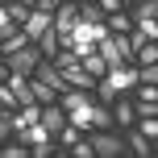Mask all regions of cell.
<instances>
[{
    "label": "cell",
    "mask_w": 158,
    "mask_h": 158,
    "mask_svg": "<svg viewBox=\"0 0 158 158\" xmlns=\"http://www.w3.org/2000/svg\"><path fill=\"white\" fill-rule=\"evenodd\" d=\"M125 150H133L137 158H150V154H154V142H146V137H142V133L133 129V133L125 137Z\"/></svg>",
    "instance_id": "30bf717a"
},
{
    "label": "cell",
    "mask_w": 158,
    "mask_h": 158,
    "mask_svg": "<svg viewBox=\"0 0 158 158\" xmlns=\"http://www.w3.org/2000/svg\"><path fill=\"white\" fill-rule=\"evenodd\" d=\"M63 79H67V87H79V92H96V79L83 71L79 63H71V67H63Z\"/></svg>",
    "instance_id": "8992f818"
},
{
    "label": "cell",
    "mask_w": 158,
    "mask_h": 158,
    "mask_svg": "<svg viewBox=\"0 0 158 158\" xmlns=\"http://www.w3.org/2000/svg\"><path fill=\"white\" fill-rule=\"evenodd\" d=\"M58 104H63V112H67V121H71L75 129H92V104H96V96L92 92H79V87H67V92H58Z\"/></svg>",
    "instance_id": "6da1fadb"
},
{
    "label": "cell",
    "mask_w": 158,
    "mask_h": 158,
    "mask_svg": "<svg viewBox=\"0 0 158 158\" xmlns=\"http://www.w3.org/2000/svg\"><path fill=\"white\" fill-rule=\"evenodd\" d=\"M108 108H112V125H121V129H133V121H137V108L125 100V96H117V100H112Z\"/></svg>",
    "instance_id": "5b68a950"
},
{
    "label": "cell",
    "mask_w": 158,
    "mask_h": 158,
    "mask_svg": "<svg viewBox=\"0 0 158 158\" xmlns=\"http://www.w3.org/2000/svg\"><path fill=\"white\" fill-rule=\"evenodd\" d=\"M104 25H108V33H129L133 17H129V8H117V13H104Z\"/></svg>",
    "instance_id": "52a82bcc"
},
{
    "label": "cell",
    "mask_w": 158,
    "mask_h": 158,
    "mask_svg": "<svg viewBox=\"0 0 158 158\" xmlns=\"http://www.w3.org/2000/svg\"><path fill=\"white\" fill-rule=\"evenodd\" d=\"M29 87H33V100H38V104H50V100H58V92H54V87H46L42 79H33V75H29Z\"/></svg>",
    "instance_id": "7c38bea8"
},
{
    "label": "cell",
    "mask_w": 158,
    "mask_h": 158,
    "mask_svg": "<svg viewBox=\"0 0 158 158\" xmlns=\"http://www.w3.org/2000/svg\"><path fill=\"white\" fill-rule=\"evenodd\" d=\"M0 79H8V63H4V58H0Z\"/></svg>",
    "instance_id": "7402d4cb"
},
{
    "label": "cell",
    "mask_w": 158,
    "mask_h": 158,
    "mask_svg": "<svg viewBox=\"0 0 158 158\" xmlns=\"http://www.w3.org/2000/svg\"><path fill=\"white\" fill-rule=\"evenodd\" d=\"M4 63H8V71H13V75H29L33 67L42 63V50L29 42V46H21V50H8V54H4Z\"/></svg>",
    "instance_id": "277c9868"
},
{
    "label": "cell",
    "mask_w": 158,
    "mask_h": 158,
    "mask_svg": "<svg viewBox=\"0 0 158 158\" xmlns=\"http://www.w3.org/2000/svg\"><path fill=\"white\" fill-rule=\"evenodd\" d=\"M96 54H100L108 67H117V63H133V46H129L125 33H104V38L96 42Z\"/></svg>",
    "instance_id": "7a4b0ae2"
},
{
    "label": "cell",
    "mask_w": 158,
    "mask_h": 158,
    "mask_svg": "<svg viewBox=\"0 0 158 158\" xmlns=\"http://www.w3.org/2000/svg\"><path fill=\"white\" fill-rule=\"evenodd\" d=\"M79 21H87V25H100V21H104L100 4H79Z\"/></svg>",
    "instance_id": "e0dca14e"
},
{
    "label": "cell",
    "mask_w": 158,
    "mask_h": 158,
    "mask_svg": "<svg viewBox=\"0 0 158 158\" xmlns=\"http://www.w3.org/2000/svg\"><path fill=\"white\" fill-rule=\"evenodd\" d=\"M13 137V112H0V142Z\"/></svg>",
    "instance_id": "d6986e66"
},
{
    "label": "cell",
    "mask_w": 158,
    "mask_h": 158,
    "mask_svg": "<svg viewBox=\"0 0 158 158\" xmlns=\"http://www.w3.org/2000/svg\"><path fill=\"white\" fill-rule=\"evenodd\" d=\"M133 58H137V63H158V42H142V46H133Z\"/></svg>",
    "instance_id": "9a60e30c"
},
{
    "label": "cell",
    "mask_w": 158,
    "mask_h": 158,
    "mask_svg": "<svg viewBox=\"0 0 158 158\" xmlns=\"http://www.w3.org/2000/svg\"><path fill=\"white\" fill-rule=\"evenodd\" d=\"M87 142H92L96 158H121L125 154V137H117L112 129H87Z\"/></svg>",
    "instance_id": "3957f363"
},
{
    "label": "cell",
    "mask_w": 158,
    "mask_h": 158,
    "mask_svg": "<svg viewBox=\"0 0 158 158\" xmlns=\"http://www.w3.org/2000/svg\"><path fill=\"white\" fill-rule=\"evenodd\" d=\"M4 25H13V21H8V8L0 4V29H4Z\"/></svg>",
    "instance_id": "44dd1931"
},
{
    "label": "cell",
    "mask_w": 158,
    "mask_h": 158,
    "mask_svg": "<svg viewBox=\"0 0 158 158\" xmlns=\"http://www.w3.org/2000/svg\"><path fill=\"white\" fill-rule=\"evenodd\" d=\"M137 117H158V104H133Z\"/></svg>",
    "instance_id": "ffe728a7"
},
{
    "label": "cell",
    "mask_w": 158,
    "mask_h": 158,
    "mask_svg": "<svg viewBox=\"0 0 158 158\" xmlns=\"http://www.w3.org/2000/svg\"><path fill=\"white\" fill-rule=\"evenodd\" d=\"M137 104H158V83H137Z\"/></svg>",
    "instance_id": "2e32d148"
},
{
    "label": "cell",
    "mask_w": 158,
    "mask_h": 158,
    "mask_svg": "<svg viewBox=\"0 0 158 158\" xmlns=\"http://www.w3.org/2000/svg\"><path fill=\"white\" fill-rule=\"evenodd\" d=\"M92 129H112V108L96 100L92 104Z\"/></svg>",
    "instance_id": "8fae6325"
},
{
    "label": "cell",
    "mask_w": 158,
    "mask_h": 158,
    "mask_svg": "<svg viewBox=\"0 0 158 158\" xmlns=\"http://www.w3.org/2000/svg\"><path fill=\"white\" fill-rule=\"evenodd\" d=\"M0 4H4V0H0Z\"/></svg>",
    "instance_id": "cb8c5ba5"
},
{
    "label": "cell",
    "mask_w": 158,
    "mask_h": 158,
    "mask_svg": "<svg viewBox=\"0 0 158 158\" xmlns=\"http://www.w3.org/2000/svg\"><path fill=\"white\" fill-rule=\"evenodd\" d=\"M33 46L42 50V58H54V50H58V33H54V25H46V29L33 38Z\"/></svg>",
    "instance_id": "ba28073f"
},
{
    "label": "cell",
    "mask_w": 158,
    "mask_h": 158,
    "mask_svg": "<svg viewBox=\"0 0 158 158\" xmlns=\"http://www.w3.org/2000/svg\"><path fill=\"white\" fill-rule=\"evenodd\" d=\"M133 125H137V133H142L146 142H158V117H137Z\"/></svg>",
    "instance_id": "4fadbf2b"
},
{
    "label": "cell",
    "mask_w": 158,
    "mask_h": 158,
    "mask_svg": "<svg viewBox=\"0 0 158 158\" xmlns=\"http://www.w3.org/2000/svg\"><path fill=\"white\" fill-rule=\"evenodd\" d=\"M0 158H29V146H25L21 137H13V146L0 142Z\"/></svg>",
    "instance_id": "5bb4252c"
},
{
    "label": "cell",
    "mask_w": 158,
    "mask_h": 158,
    "mask_svg": "<svg viewBox=\"0 0 158 158\" xmlns=\"http://www.w3.org/2000/svg\"><path fill=\"white\" fill-rule=\"evenodd\" d=\"M21 4H25V8H38V0H21Z\"/></svg>",
    "instance_id": "603a6c76"
},
{
    "label": "cell",
    "mask_w": 158,
    "mask_h": 158,
    "mask_svg": "<svg viewBox=\"0 0 158 158\" xmlns=\"http://www.w3.org/2000/svg\"><path fill=\"white\" fill-rule=\"evenodd\" d=\"M4 8H8V21H13V25H21V21H25V17H29V8H25V4H21V0H8V4H4Z\"/></svg>",
    "instance_id": "ac0fdd59"
},
{
    "label": "cell",
    "mask_w": 158,
    "mask_h": 158,
    "mask_svg": "<svg viewBox=\"0 0 158 158\" xmlns=\"http://www.w3.org/2000/svg\"><path fill=\"white\" fill-rule=\"evenodd\" d=\"M79 67H83V71H87V75H92V79H100L104 71H108V63H104V58H100V54H96V50H87V54H83V58H79Z\"/></svg>",
    "instance_id": "9c48e42d"
}]
</instances>
